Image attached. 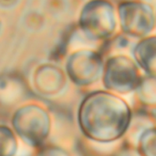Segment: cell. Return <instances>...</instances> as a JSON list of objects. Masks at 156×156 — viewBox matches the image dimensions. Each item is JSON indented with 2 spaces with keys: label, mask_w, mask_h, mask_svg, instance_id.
<instances>
[{
  "label": "cell",
  "mask_w": 156,
  "mask_h": 156,
  "mask_svg": "<svg viewBox=\"0 0 156 156\" xmlns=\"http://www.w3.org/2000/svg\"><path fill=\"white\" fill-rule=\"evenodd\" d=\"M78 120L89 137L110 143L120 139L127 132L133 120V110L122 96L97 90L81 100Z\"/></svg>",
  "instance_id": "6da1fadb"
},
{
  "label": "cell",
  "mask_w": 156,
  "mask_h": 156,
  "mask_svg": "<svg viewBox=\"0 0 156 156\" xmlns=\"http://www.w3.org/2000/svg\"><path fill=\"white\" fill-rule=\"evenodd\" d=\"M116 27L114 7L108 0H90L80 12L78 29L90 41L108 39Z\"/></svg>",
  "instance_id": "7a4b0ae2"
},
{
  "label": "cell",
  "mask_w": 156,
  "mask_h": 156,
  "mask_svg": "<svg viewBox=\"0 0 156 156\" xmlns=\"http://www.w3.org/2000/svg\"><path fill=\"white\" fill-rule=\"evenodd\" d=\"M143 76L133 58L116 54L104 60L101 82L104 90L123 96L134 93Z\"/></svg>",
  "instance_id": "3957f363"
},
{
  "label": "cell",
  "mask_w": 156,
  "mask_h": 156,
  "mask_svg": "<svg viewBox=\"0 0 156 156\" xmlns=\"http://www.w3.org/2000/svg\"><path fill=\"white\" fill-rule=\"evenodd\" d=\"M103 67L104 59L101 52L80 48L73 50L67 58L65 72L75 85L87 88L101 80Z\"/></svg>",
  "instance_id": "277c9868"
},
{
  "label": "cell",
  "mask_w": 156,
  "mask_h": 156,
  "mask_svg": "<svg viewBox=\"0 0 156 156\" xmlns=\"http://www.w3.org/2000/svg\"><path fill=\"white\" fill-rule=\"evenodd\" d=\"M122 31L133 37L141 38L150 34L155 25V16L151 5L136 1L122 2L118 7Z\"/></svg>",
  "instance_id": "5b68a950"
},
{
  "label": "cell",
  "mask_w": 156,
  "mask_h": 156,
  "mask_svg": "<svg viewBox=\"0 0 156 156\" xmlns=\"http://www.w3.org/2000/svg\"><path fill=\"white\" fill-rule=\"evenodd\" d=\"M36 90L43 96H57L67 86V75L59 67L53 64L40 65L34 74Z\"/></svg>",
  "instance_id": "8992f818"
},
{
  "label": "cell",
  "mask_w": 156,
  "mask_h": 156,
  "mask_svg": "<svg viewBox=\"0 0 156 156\" xmlns=\"http://www.w3.org/2000/svg\"><path fill=\"white\" fill-rule=\"evenodd\" d=\"M133 58L145 75L156 76V36L142 39L133 49Z\"/></svg>",
  "instance_id": "52a82bcc"
},
{
  "label": "cell",
  "mask_w": 156,
  "mask_h": 156,
  "mask_svg": "<svg viewBox=\"0 0 156 156\" xmlns=\"http://www.w3.org/2000/svg\"><path fill=\"white\" fill-rule=\"evenodd\" d=\"M24 82L13 75L0 77V102L6 105L18 102L25 94Z\"/></svg>",
  "instance_id": "ba28073f"
},
{
  "label": "cell",
  "mask_w": 156,
  "mask_h": 156,
  "mask_svg": "<svg viewBox=\"0 0 156 156\" xmlns=\"http://www.w3.org/2000/svg\"><path fill=\"white\" fill-rule=\"evenodd\" d=\"M134 94L143 106L156 107V76L144 75Z\"/></svg>",
  "instance_id": "9c48e42d"
},
{
  "label": "cell",
  "mask_w": 156,
  "mask_h": 156,
  "mask_svg": "<svg viewBox=\"0 0 156 156\" xmlns=\"http://www.w3.org/2000/svg\"><path fill=\"white\" fill-rule=\"evenodd\" d=\"M141 152L144 156H156V127L148 128L140 140Z\"/></svg>",
  "instance_id": "30bf717a"
}]
</instances>
